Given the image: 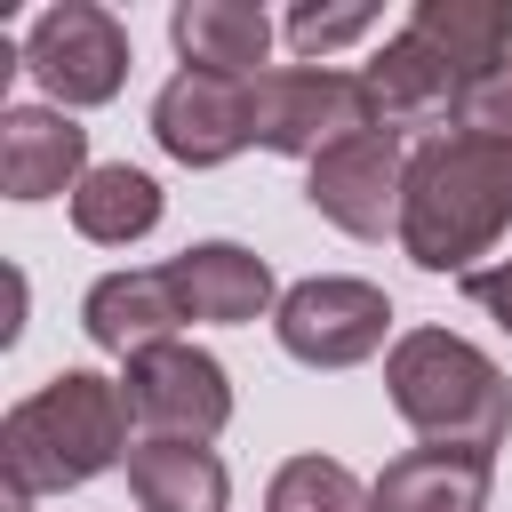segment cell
I'll return each instance as SVG.
<instances>
[{
	"label": "cell",
	"instance_id": "1",
	"mask_svg": "<svg viewBox=\"0 0 512 512\" xmlns=\"http://www.w3.org/2000/svg\"><path fill=\"white\" fill-rule=\"evenodd\" d=\"M512 224V144L496 136H424L400 184V248L416 272H472Z\"/></svg>",
	"mask_w": 512,
	"mask_h": 512
},
{
	"label": "cell",
	"instance_id": "2",
	"mask_svg": "<svg viewBox=\"0 0 512 512\" xmlns=\"http://www.w3.org/2000/svg\"><path fill=\"white\" fill-rule=\"evenodd\" d=\"M128 456V400L96 368L48 376L32 400L8 408L0 424V464H8V512H32L48 488H80Z\"/></svg>",
	"mask_w": 512,
	"mask_h": 512
},
{
	"label": "cell",
	"instance_id": "3",
	"mask_svg": "<svg viewBox=\"0 0 512 512\" xmlns=\"http://www.w3.org/2000/svg\"><path fill=\"white\" fill-rule=\"evenodd\" d=\"M384 392L400 408V424L424 440V448H472V456H496L504 432H512V384L504 368L448 336V328H408L392 336L384 352Z\"/></svg>",
	"mask_w": 512,
	"mask_h": 512
},
{
	"label": "cell",
	"instance_id": "4",
	"mask_svg": "<svg viewBox=\"0 0 512 512\" xmlns=\"http://www.w3.org/2000/svg\"><path fill=\"white\" fill-rule=\"evenodd\" d=\"M384 128L376 120V96L360 72H336V64H280V72H256V144L264 152H288V160H320L352 136Z\"/></svg>",
	"mask_w": 512,
	"mask_h": 512
},
{
	"label": "cell",
	"instance_id": "5",
	"mask_svg": "<svg viewBox=\"0 0 512 512\" xmlns=\"http://www.w3.org/2000/svg\"><path fill=\"white\" fill-rule=\"evenodd\" d=\"M120 400H128V424L144 440H216L232 424V384H224V360L200 352V344H152L120 368Z\"/></svg>",
	"mask_w": 512,
	"mask_h": 512
},
{
	"label": "cell",
	"instance_id": "6",
	"mask_svg": "<svg viewBox=\"0 0 512 512\" xmlns=\"http://www.w3.org/2000/svg\"><path fill=\"white\" fill-rule=\"evenodd\" d=\"M272 328H280V352L304 360V368H360L392 336V296L376 280L320 272V280H296L272 304Z\"/></svg>",
	"mask_w": 512,
	"mask_h": 512
},
{
	"label": "cell",
	"instance_id": "7",
	"mask_svg": "<svg viewBox=\"0 0 512 512\" xmlns=\"http://www.w3.org/2000/svg\"><path fill=\"white\" fill-rule=\"evenodd\" d=\"M24 72H32L64 112L112 104L120 80H128V32H120V16L96 8V0H56V8H40L32 32H24Z\"/></svg>",
	"mask_w": 512,
	"mask_h": 512
},
{
	"label": "cell",
	"instance_id": "8",
	"mask_svg": "<svg viewBox=\"0 0 512 512\" xmlns=\"http://www.w3.org/2000/svg\"><path fill=\"white\" fill-rule=\"evenodd\" d=\"M152 136L168 160L184 168H224L232 152L256 144V72H176L160 96H152Z\"/></svg>",
	"mask_w": 512,
	"mask_h": 512
},
{
	"label": "cell",
	"instance_id": "9",
	"mask_svg": "<svg viewBox=\"0 0 512 512\" xmlns=\"http://www.w3.org/2000/svg\"><path fill=\"white\" fill-rule=\"evenodd\" d=\"M400 184H408V144L392 128H368V136L312 160L304 200L352 240H384V232L400 240Z\"/></svg>",
	"mask_w": 512,
	"mask_h": 512
},
{
	"label": "cell",
	"instance_id": "10",
	"mask_svg": "<svg viewBox=\"0 0 512 512\" xmlns=\"http://www.w3.org/2000/svg\"><path fill=\"white\" fill-rule=\"evenodd\" d=\"M184 320H192V312H184V296H176V272H168V264L104 272V280L88 288V304H80L88 344H96V352H120V360H136V352H152V344H176V328H184Z\"/></svg>",
	"mask_w": 512,
	"mask_h": 512
},
{
	"label": "cell",
	"instance_id": "11",
	"mask_svg": "<svg viewBox=\"0 0 512 512\" xmlns=\"http://www.w3.org/2000/svg\"><path fill=\"white\" fill-rule=\"evenodd\" d=\"M80 176H88V128H72V112H48V104L0 112V192L8 200H56V192H80Z\"/></svg>",
	"mask_w": 512,
	"mask_h": 512
},
{
	"label": "cell",
	"instance_id": "12",
	"mask_svg": "<svg viewBox=\"0 0 512 512\" xmlns=\"http://www.w3.org/2000/svg\"><path fill=\"white\" fill-rule=\"evenodd\" d=\"M488 488H496V456H472V448H400L376 472L368 512H488Z\"/></svg>",
	"mask_w": 512,
	"mask_h": 512
},
{
	"label": "cell",
	"instance_id": "13",
	"mask_svg": "<svg viewBox=\"0 0 512 512\" xmlns=\"http://www.w3.org/2000/svg\"><path fill=\"white\" fill-rule=\"evenodd\" d=\"M368 96H376V120L392 128V136H408V128H432V120H456V96H464V72H448L408 24L368 56Z\"/></svg>",
	"mask_w": 512,
	"mask_h": 512
},
{
	"label": "cell",
	"instance_id": "14",
	"mask_svg": "<svg viewBox=\"0 0 512 512\" xmlns=\"http://www.w3.org/2000/svg\"><path fill=\"white\" fill-rule=\"evenodd\" d=\"M168 272H176L184 312L208 320V328H240V320H256L272 304V264L256 248H240V240H200V248L168 256Z\"/></svg>",
	"mask_w": 512,
	"mask_h": 512
},
{
	"label": "cell",
	"instance_id": "15",
	"mask_svg": "<svg viewBox=\"0 0 512 512\" xmlns=\"http://www.w3.org/2000/svg\"><path fill=\"white\" fill-rule=\"evenodd\" d=\"M128 496L144 512H224L232 472L200 440H136L128 448Z\"/></svg>",
	"mask_w": 512,
	"mask_h": 512
},
{
	"label": "cell",
	"instance_id": "16",
	"mask_svg": "<svg viewBox=\"0 0 512 512\" xmlns=\"http://www.w3.org/2000/svg\"><path fill=\"white\" fill-rule=\"evenodd\" d=\"M168 32H176V56L192 64V72H256L264 64V48H272V16L256 8V0H184L176 16H168Z\"/></svg>",
	"mask_w": 512,
	"mask_h": 512
},
{
	"label": "cell",
	"instance_id": "17",
	"mask_svg": "<svg viewBox=\"0 0 512 512\" xmlns=\"http://www.w3.org/2000/svg\"><path fill=\"white\" fill-rule=\"evenodd\" d=\"M408 32H416L448 72H464V88H472L488 64L512 56V8H504V0H416Z\"/></svg>",
	"mask_w": 512,
	"mask_h": 512
},
{
	"label": "cell",
	"instance_id": "18",
	"mask_svg": "<svg viewBox=\"0 0 512 512\" xmlns=\"http://www.w3.org/2000/svg\"><path fill=\"white\" fill-rule=\"evenodd\" d=\"M152 224H160V184H152L144 168L112 160V168H88V176H80V192H72V232H80V240L128 248V240H144Z\"/></svg>",
	"mask_w": 512,
	"mask_h": 512
},
{
	"label": "cell",
	"instance_id": "19",
	"mask_svg": "<svg viewBox=\"0 0 512 512\" xmlns=\"http://www.w3.org/2000/svg\"><path fill=\"white\" fill-rule=\"evenodd\" d=\"M264 512H368V488L336 456H288L264 488Z\"/></svg>",
	"mask_w": 512,
	"mask_h": 512
},
{
	"label": "cell",
	"instance_id": "20",
	"mask_svg": "<svg viewBox=\"0 0 512 512\" xmlns=\"http://www.w3.org/2000/svg\"><path fill=\"white\" fill-rule=\"evenodd\" d=\"M360 32H376V8H320V0H296V8H288L296 56H328V48L360 40Z\"/></svg>",
	"mask_w": 512,
	"mask_h": 512
},
{
	"label": "cell",
	"instance_id": "21",
	"mask_svg": "<svg viewBox=\"0 0 512 512\" xmlns=\"http://www.w3.org/2000/svg\"><path fill=\"white\" fill-rule=\"evenodd\" d=\"M456 128H464V136H496V144H512V56L488 64V72L456 96Z\"/></svg>",
	"mask_w": 512,
	"mask_h": 512
},
{
	"label": "cell",
	"instance_id": "22",
	"mask_svg": "<svg viewBox=\"0 0 512 512\" xmlns=\"http://www.w3.org/2000/svg\"><path fill=\"white\" fill-rule=\"evenodd\" d=\"M464 296H472V304H480V312H488V320L512 336V256H496V264H472V272H464Z\"/></svg>",
	"mask_w": 512,
	"mask_h": 512
}]
</instances>
